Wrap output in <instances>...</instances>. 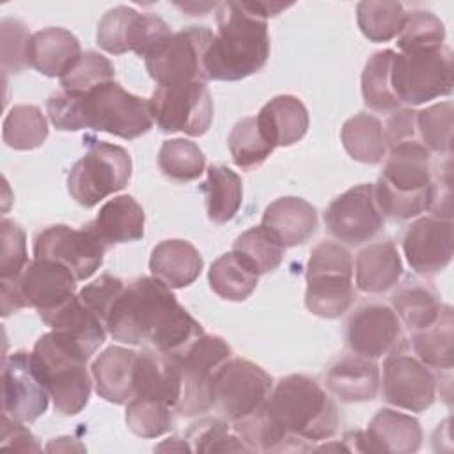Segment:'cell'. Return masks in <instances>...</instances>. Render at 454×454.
<instances>
[{"instance_id": "obj_1", "label": "cell", "mask_w": 454, "mask_h": 454, "mask_svg": "<svg viewBox=\"0 0 454 454\" xmlns=\"http://www.w3.org/2000/svg\"><path fill=\"white\" fill-rule=\"evenodd\" d=\"M105 326L114 340L165 355L183 353L204 333L172 289L154 277L129 282L110 309Z\"/></svg>"}, {"instance_id": "obj_2", "label": "cell", "mask_w": 454, "mask_h": 454, "mask_svg": "<svg viewBox=\"0 0 454 454\" xmlns=\"http://www.w3.org/2000/svg\"><path fill=\"white\" fill-rule=\"evenodd\" d=\"M46 110L51 124L62 131L89 128L133 140L153 128L149 99L124 90L117 82H106L80 96L53 92Z\"/></svg>"}, {"instance_id": "obj_3", "label": "cell", "mask_w": 454, "mask_h": 454, "mask_svg": "<svg viewBox=\"0 0 454 454\" xmlns=\"http://www.w3.org/2000/svg\"><path fill=\"white\" fill-rule=\"evenodd\" d=\"M216 32L206 51L207 80L238 82L261 71L270 57L266 20L243 2H220L215 9Z\"/></svg>"}, {"instance_id": "obj_4", "label": "cell", "mask_w": 454, "mask_h": 454, "mask_svg": "<svg viewBox=\"0 0 454 454\" xmlns=\"http://www.w3.org/2000/svg\"><path fill=\"white\" fill-rule=\"evenodd\" d=\"M90 356L82 342L57 330L35 340L32 360L59 413L71 417L87 406L92 390L87 369Z\"/></svg>"}, {"instance_id": "obj_5", "label": "cell", "mask_w": 454, "mask_h": 454, "mask_svg": "<svg viewBox=\"0 0 454 454\" xmlns=\"http://www.w3.org/2000/svg\"><path fill=\"white\" fill-rule=\"evenodd\" d=\"M268 408L286 433L298 442H323L339 427V410L319 383L305 374L278 380L268 397Z\"/></svg>"}, {"instance_id": "obj_6", "label": "cell", "mask_w": 454, "mask_h": 454, "mask_svg": "<svg viewBox=\"0 0 454 454\" xmlns=\"http://www.w3.org/2000/svg\"><path fill=\"white\" fill-rule=\"evenodd\" d=\"M433 186L431 153L422 144L390 149L374 184L376 202L383 216L408 220L429 207Z\"/></svg>"}, {"instance_id": "obj_7", "label": "cell", "mask_w": 454, "mask_h": 454, "mask_svg": "<svg viewBox=\"0 0 454 454\" xmlns=\"http://www.w3.org/2000/svg\"><path fill=\"white\" fill-rule=\"evenodd\" d=\"M305 280V307L314 316L340 317L356 298L353 257L340 243L321 241L310 250Z\"/></svg>"}, {"instance_id": "obj_8", "label": "cell", "mask_w": 454, "mask_h": 454, "mask_svg": "<svg viewBox=\"0 0 454 454\" xmlns=\"http://www.w3.org/2000/svg\"><path fill=\"white\" fill-rule=\"evenodd\" d=\"M452 51L449 46L420 48L395 53L390 85L399 99L411 106L452 92Z\"/></svg>"}, {"instance_id": "obj_9", "label": "cell", "mask_w": 454, "mask_h": 454, "mask_svg": "<svg viewBox=\"0 0 454 454\" xmlns=\"http://www.w3.org/2000/svg\"><path fill=\"white\" fill-rule=\"evenodd\" d=\"M131 156L115 144L92 140L67 174V192L83 207H94L131 179Z\"/></svg>"}, {"instance_id": "obj_10", "label": "cell", "mask_w": 454, "mask_h": 454, "mask_svg": "<svg viewBox=\"0 0 454 454\" xmlns=\"http://www.w3.org/2000/svg\"><path fill=\"white\" fill-rule=\"evenodd\" d=\"M76 278L59 262L32 259L14 280H0L2 316L32 307L39 314L53 310L74 296Z\"/></svg>"}, {"instance_id": "obj_11", "label": "cell", "mask_w": 454, "mask_h": 454, "mask_svg": "<svg viewBox=\"0 0 454 454\" xmlns=\"http://www.w3.org/2000/svg\"><path fill=\"white\" fill-rule=\"evenodd\" d=\"M176 356L181 371V395L176 413L197 417L213 408L215 371L232 356L231 346L218 335L202 333Z\"/></svg>"}, {"instance_id": "obj_12", "label": "cell", "mask_w": 454, "mask_h": 454, "mask_svg": "<svg viewBox=\"0 0 454 454\" xmlns=\"http://www.w3.org/2000/svg\"><path fill=\"white\" fill-rule=\"evenodd\" d=\"M213 41V32L207 27H186L172 32L149 57L145 69L158 87L207 82L204 66L206 51Z\"/></svg>"}, {"instance_id": "obj_13", "label": "cell", "mask_w": 454, "mask_h": 454, "mask_svg": "<svg viewBox=\"0 0 454 454\" xmlns=\"http://www.w3.org/2000/svg\"><path fill=\"white\" fill-rule=\"evenodd\" d=\"M273 388L271 376L245 358L225 360L213 376V408L227 422H236L259 410Z\"/></svg>"}, {"instance_id": "obj_14", "label": "cell", "mask_w": 454, "mask_h": 454, "mask_svg": "<svg viewBox=\"0 0 454 454\" xmlns=\"http://www.w3.org/2000/svg\"><path fill=\"white\" fill-rule=\"evenodd\" d=\"M153 122L163 133L204 135L213 122V98L206 83L190 82L156 87L149 98Z\"/></svg>"}, {"instance_id": "obj_15", "label": "cell", "mask_w": 454, "mask_h": 454, "mask_svg": "<svg viewBox=\"0 0 454 454\" xmlns=\"http://www.w3.org/2000/svg\"><path fill=\"white\" fill-rule=\"evenodd\" d=\"M170 27L156 14L138 12L128 5H117L98 23V44L112 55L133 51L138 57H149L168 35Z\"/></svg>"}, {"instance_id": "obj_16", "label": "cell", "mask_w": 454, "mask_h": 454, "mask_svg": "<svg viewBox=\"0 0 454 454\" xmlns=\"http://www.w3.org/2000/svg\"><path fill=\"white\" fill-rule=\"evenodd\" d=\"M106 245L87 227L73 229L69 225H50L34 238V259H46L67 268L73 277L87 280L99 270Z\"/></svg>"}, {"instance_id": "obj_17", "label": "cell", "mask_w": 454, "mask_h": 454, "mask_svg": "<svg viewBox=\"0 0 454 454\" xmlns=\"http://www.w3.org/2000/svg\"><path fill=\"white\" fill-rule=\"evenodd\" d=\"M325 225L340 243L353 247L371 241L383 227L374 184H356L335 197L325 211Z\"/></svg>"}, {"instance_id": "obj_18", "label": "cell", "mask_w": 454, "mask_h": 454, "mask_svg": "<svg viewBox=\"0 0 454 454\" xmlns=\"http://www.w3.org/2000/svg\"><path fill=\"white\" fill-rule=\"evenodd\" d=\"M380 385L383 401L406 411H426L436 397V378L431 369L403 351L387 355Z\"/></svg>"}, {"instance_id": "obj_19", "label": "cell", "mask_w": 454, "mask_h": 454, "mask_svg": "<svg viewBox=\"0 0 454 454\" xmlns=\"http://www.w3.org/2000/svg\"><path fill=\"white\" fill-rule=\"evenodd\" d=\"M50 394L34 365L32 353L16 351L2 365V410L5 415L34 422L48 408Z\"/></svg>"}, {"instance_id": "obj_20", "label": "cell", "mask_w": 454, "mask_h": 454, "mask_svg": "<svg viewBox=\"0 0 454 454\" xmlns=\"http://www.w3.org/2000/svg\"><path fill=\"white\" fill-rule=\"evenodd\" d=\"M346 340L353 353L372 360L404 348L401 319L383 303L358 307L348 319Z\"/></svg>"}, {"instance_id": "obj_21", "label": "cell", "mask_w": 454, "mask_h": 454, "mask_svg": "<svg viewBox=\"0 0 454 454\" xmlns=\"http://www.w3.org/2000/svg\"><path fill=\"white\" fill-rule=\"evenodd\" d=\"M348 450L376 454H411L420 449L422 429L415 417L381 408L369 422L365 431L344 434Z\"/></svg>"}, {"instance_id": "obj_22", "label": "cell", "mask_w": 454, "mask_h": 454, "mask_svg": "<svg viewBox=\"0 0 454 454\" xmlns=\"http://www.w3.org/2000/svg\"><path fill=\"white\" fill-rule=\"evenodd\" d=\"M403 252L411 270L419 275L443 271L454 254L452 222L436 216L417 218L403 236Z\"/></svg>"}, {"instance_id": "obj_23", "label": "cell", "mask_w": 454, "mask_h": 454, "mask_svg": "<svg viewBox=\"0 0 454 454\" xmlns=\"http://www.w3.org/2000/svg\"><path fill=\"white\" fill-rule=\"evenodd\" d=\"M261 225L284 247H298L317 231V211L301 197H280L262 213Z\"/></svg>"}, {"instance_id": "obj_24", "label": "cell", "mask_w": 454, "mask_h": 454, "mask_svg": "<svg viewBox=\"0 0 454 454\" xmlns=\"http://www.w3.org/2000/svg\"><path fill=\"white\" fill-rule=\"evenodd\" d=\"M181 395V371L176 356L145 348L138 353L135 369V395L154 399L174 408Z\"/></svg>"}, {"instance_id": "obj_25", "label": "cell", "mask_w": 454, "mask_h": 454, "mask_svg": "<svg viewBox=\"0 0 454 454\" xmlns=\"http://www.w3.org/2000/svg\"><path fill=\"white\" fill-rule=\"evenodd\" d=\"M138 351L110 346L90 365L96 392L108 403L126 404L135 395V369Z\"/></svg>"}, {"instance_id": "obj_26", "label": "cell", "mask_w": 454, "mask_h": 454, "mask_svg": "<svg viewBox=\"0 0 454 454\" xmlns=\"http://www.w3.org/2000/svg\"><path fill=\"white\" fill-rule=\"evenodd\" d=\"M326 388L340 403L372 401L380 390V367L372 358L351 353L326 371Z\"/></svg>"}, {"instance_id": "obj_27", "label": "cell", "mask_w": 454, "mask_h": 454, "mask_svg": "<svg viewBox=\"0 0 454 454\" xmlns=\"http://www.w3.org/2000/svg\"><path fill=\"white\" fill-rule=\"evenodd\" d=\"M80 57V41L62 27H48L30 37L28 66L44 76L62 78Z\"/></svg>"}, {"instance_id": "obj_28", "label": "cell", "mask_w": 454, "mask_h": 454, "mask_svg": "<svg viewBox=\"0 0 454 454\" xmlns=\"http://www.w3.org/2000/svg\"><path fill=\"white\" fill-rule=\"evenodd\" d=\"M257 124L273 147H289L300 142L309 129L305 105L291 94L270 99L257 114Z\"/></svg>"}, {"instance_id": "obj_29", "label": "cell", "mask_w": 454, "mask_h": 454, "mask_svg": "<svg viewBox=\"0 0 454 454\" xmlns=\"http://www.w3.org/2000/svg\"><path fill=\"white\" fill-rule=\"evenodd\" d=\"M145 215L131 195H117L105 202L92 222L85 227L106 247L131 243L144 238Z\"/></svg>"}, {"instance_id": "obj_30", "label": "cell", "mask_w": 454, "mask_h": 454, "mask_svg": "<svg viewBox=\"0 0 454 454\" xmlns=\"http://www.w3.org/2000/svg\"><path fill=\"white\" fill-rule=\"evenodd\" d=\"M204 261L199 250L186 239L160 241L149 257V270L154 278L161 280L170 289H181L193 284Z\"/></svg>"}, {"instance_id": "obj_31", "label": "cell", "mask_w": 454, "mask_h": 454, "mask_svg": "<svg viewBox=\"0 0 454 454\" xmlns=\"http://www.w3.org/2000/svg\"><path fill=\"white\" fill-rule=\"evenodd\" d=\"M353 271L362 293L380 294L399 284L403 261L392 241H376L358 252Z\"/></svg>"}, {"instance_id": "obj_32", "label": "cell", "mask_w": 454, "mask_h": 454, "mask_svg": "<svg viewBox=\"0 0 454 454\" xmlns=\"http://www.w3.org/2000/svg\"><path fill=\"white\" fill-rule=\"evenodd\" d=\"M44 325L51 330L62 332L82 342L90 355L105 342L106 326L103 321L80 300L78 294L71 296L60 307L39 314Z\"/></svg>"}, {"instance_id": "obj_33", "label": "cell", "mask_w": 454, "mask_h": 454, "mask_svg": "<svg viewBox=\"0 0 454 454\" xmlns=\"http://www.w3.org/2000/svg\"><path fill=\"white\" fill-rule=\"evenodd\" d=\"M443 303L438 293L427 282L408 278L392 294V309L410 330L427 328L440 316Z\"/></svg>"}, {"instance_id": "obj_34", "label": "cell", "mask_w": 454, "mask_h": 454, "mask_svg": "<svg viewBox=\"0 0 454 454\" xmlns=\"http://www.w3.org/2000/svg\"><path fill=\"white\" fill-rule=\"evenodd\" d=\"M340 140L346 153L355 161L378 165L387 156L383 126L372 114L358 112L349 117L340 129Z\"/></svg>"}, {"instance_id": "obj_35", "label": "cell", "mask_w": 454, "mask_h": 454, "mask_svg": "<svg viewBox=\"0 0 454 454\" xmlns=\"http://www.w3.org/2000/svg\"><path fill=\"white\" fill-rule=\"evenodd\" d=\"M200 190L206 195L207 218L215 223H227L241 207V177L225 165H211L207 168V179L200 184Z\"/></svg>"}, {"instance_id": "obj_36", "label": "cell", "mask_w": 454, "mask_h": 454, "mask_svg": "<svg viewBox=\"0 0 454 454\" xmlns=\"http://www.w3.org/2000/svg\"><path fill=\"white\" fill-rule=\"evenodd\" d=\"M452 307L443 305L440 316L427 328L411 335V346L417 358L431 369H452V339H454Z\"/></svg>"}, {"instance_id": "obj_37", "label": "cell", "mask_w": 454, "mask_h": 454, "mask_svg": "<svg viewBox=\"0 0 454 454\" xmlns=\"http://www.w3.org/2000/svg\"><path fill=\"white\" fill-rule=\"evenodd\" d=\"M232 431L252 449L259 452L289 450L291 438L268 408V401L254 413L232 422Z\"/></svg>"}, {"instance_id": "obj_38", "label": "cell", "mask_w": 454, "mask_h": 454, "mask_svg": "<svg viewBox=\"0 0 454 454\" xmlns=\"http://www.w3.org/2000/svg\"><path fill=\"white\" fill-rule=\"evenodd\" d=\"M209 287L220 298L229 301L247 300L257 287L259 275H255L232 250L213 261L207 271Z\"/></svg>"}, {"instance_id": "obj_39", "label": "cell", "mask_w": 454, "mask_h": 454, "mask_svg": "<svg viewBox=\"0 0 454 454\" xmlns=\"http://www.w3.org/2000/svg\"><path fill=\"white\" fill-rule=\"evenodd\" d=\"M395 51L381 50L369 57L362 71V98L365 106L376 112H394L401 108L390 85V71Z\"/></svg>"}, {"instance_id": "obj_40", "label": "cell", "mask_w": 454, "mask_h": 454, "mask_svg": "<svg viewBox=\"0 0 454 454\" xmlns=\"http://www.w3.org/2000/svg\"><path fill=\"white\" fill-rule=\"evenodd\" d=\"M48 137V122L35 105H16L9 110L2 126L5 145L14 151L41 147Z\"/></svg>"}, {"instance_id": "obj_41", "label": "cell", "mask_w": 454, "mask_h": 454, "mask_svg": "<svg viewBox=\"0 0 454 454\" xmlns=\"http://www.w3.org/2000/svg\"><path fill=\"white\" fill-rule=\"evenodd\" d=\"M284 247L262 227H250L239 234L232 252L255 273L264 275L277 270L284 259Z\"/></svg>"}, {"instance_id": "obj_42", "label": "cell", "mask_w": 454, "mask_h": 454, "mask_svg": "<svg viewBox=\"0 0 454 454\" xmlns=\"http://www.w3.org/2000/svg\"><path fill=\"white\" fill-rule=\"evenodd\" d=\"M158 167L167 179L188 183L200 177L206 167V156L195 142L170 138L165 140L158 151Z\"/></svg>"}, {"instance_id": "obj_43", "label": "cell", "mask_w": 454, "mask_h": 454, "mask_svg": "<svg viewBox=\"0 0 454 454\" xmlns=\"http://www.w3.org/2000/svg\"><path fill=\"white\" fill-rule=\"evenodd\" d=\"M406 11L403 4L390 0H364L356 5V21L371 43H387L397 37Z\"/></svg>"}, {"instance_id": "obj_44", "label": "cell", "mask_w": 454, "mask_h": 454, "mask_svg": "<svg viewBox=\"0 0 454 454\" xmlns=\"http://www.w3.org/2000/svg\"><path fill=\"white\" fill-rule=\"evenodd\" d=\"M227 144L232 161L243 170H252L262 165L275 149L262 135L255 117L239 119L231 129Z\"/></svg>"}, {"instance_id": "obj_45", "label": "cell", "mask_w": 454, "mask_h": 454, "mask_svg": "<svg viewBox=\"0 0 454 454\" xmlns=\"http://www.w3.org/2000/svg\"><path fill=\"white\" fill-rule=\"evenodd\" d=\"M454 105L450 101L431 105L417 112V131L429 153L450 156Z\"/></svg>"}, {"instance_id": "obj_46", "label": "cell", "mask_w": 454, "mask_h": 454, "mask_svg": "<svg viewBox=\"0 0 454 454\" xmlns=\"http://www.w3.org/2000/svg\"><path fill=\"white\" fill-rule=\"evenodd\" d=\"M184 438L195 452H254L236 433H231L225 419H200L188 427Z\"/></svg>"}, {"instance_id": "obj_47", "label": "cell", "mask_w": 454, "mask_h": 454, "mask_svg": "<svg viewBox=\"0 0 454 454\" xmlns=\"http://www.w3.org/2000/svg\"><path fill=\"white\" fill-rule=\"evenodd\" d=\"M126 426L140 438H158L174 427V408L154 399L133 397L126 406Z\"/></svg>"}, {"instance_id": "obj_48", "label": "cell", "mask_w": 454, "mask_h": 454, "mask_svg": "<svg viewBox=\"0 0 454 454\" xmlns=\"http://www.w3.org/2000/svg\"><path fill=\"white\" fill-rule=\"evenodd\" d=\"M115 67L105 55L98 51H85L74 62V66L60 78L62 90L67 94H87L89 90L114 82Z\"/></svg>"}, {"instance_id": "obj_49", "label": "cell", "mask_w": 454, "mask_h": 454, "mask_svg": "<svg viewBox=\"0 0 454 454\" xmlns=\"http://www.w3.org/2000/svg\"><path fill=\"white\" fill-rule=\"evenodd\" d=\"M445 41V27L431 11L413 9L406 12L403 27L397 34V48L401 51L434 48Z\"/></svg>"}, {"instance_id": "obj_50", "label": "cell", "mask_w": 454, "mask_h": 454, "mask_svg": "<svg viewBox=\"0 0 454 454\" xmlns=\"http://www.w3.org/2000/svg\"><path fill=\"white\" fill-rule=\"evenodd\" d=\"M25 231L12 220L0 222V280H14L28 264Z\"/></svg>"}, {"instance_id": "obj_51", "label": "cell", "mask_w": 454, "mask_h": 454, "mask_svg": "<svg viewBox=\"0 0 454 454\" xmlns=\"http://www.w3.org/2000/svg\"><path fill=\"white\" fill-rule=\"evenodd\" d=\"M2 35V69L5 73H21L28 66L30 34L23 21L4 18L0 21Z\"/></svg>"}, {"instance_id": "obj_52", "label": "cell", "mask_w": 454, "mask_h": 454, "mask_svg": "<svg viewBox=\"0 0 454 454\" xmlns=\"http://www.w3.org/2000/svg\"><path fill=\"white\" fill-rule=\"evenodd\" d=\"M124 282L110 273H103L94 282L83 286L78 293L80 300L103 321L106 323V317L110 314V309L114 307L115 300L124 291Z\"/></svg>"}, {"instance_id": "obj_53", "label": "cell", "mask_w": 454, "mask_h": 454, "mask_svg": "<svg viewBox=\"0 0 454 454\" xmlns=\"http://www.w3.org/2000/svg\"><path fill=\"white\" fill-rule=\"evenodd\" d=\"M383 135L388 149L406 144H422L417 131V112L411 108L394 110L387 119Z\"/></svg>"}, {"instance_id": "obj_54", "label": "cell", "mask_w": 454, "mask_h": 454, "mask_svg": "<svg viewBox=\"0 0 454 454\" xmlns=\"http://www.w3.org/2000/svg\"><path fill=\"white\" fill-rule=\"evenodd\" d=\"M0 447L14 452H39L41 445L28 427L23 426L21 420H16L9 415H2V436Z\"/></svg>"}, {"instance_id": "obj_55", "label": "cell", "mask_w": 454, "mask_h": 454, "mask_svg": "<svg viewBox=\"0 0 454 454\" xmlns=\"http://www.w3.org/2000/svg\"><path fill=\"white\" fill-rule=\"evenodd\" d=\"M450 170L449 165L443 172V176L433 177V186H431V200H429V211L433 216L442 218V220H450L452 216V207H450Z\"/></svg>"}, {"instance_id": "obj_56", "label": "cell", "mask_w": 454, "mask_h": 454, "mask_svg": "<svg viewBox=\"0 0 454 454\" xmlns=\"http://www.w3.org/2000/svg\"><path fill=\"white\" fill-rule=\"evenodd\" d=\"M248 11H252L255 16L261 20L275 18L280 11H286L293 4H284V2H268V0H243Z\"/></svg>"}, {"instance_id": "obj_57", "label": "cell", "mask_w": 454, "mask_h": 454, "mask_svg": "<svg viewBox=\"0 0 454 454\" xmlns=\"http://www.w3.org/2000/svg\"><path fill=\"white\" fill-rule=\"evenodd\" d=\"M176 7H179L181 11H184V12H188L190 16H204L207 11H211V9H216L218 7V4H211V2H206V4H197V2H186V4H176Z\"/></svg>"}]
</instances>
